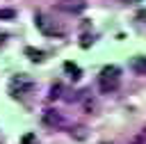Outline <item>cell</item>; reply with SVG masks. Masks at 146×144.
Listing matches in <instances>:
<instances>
[{"label": "cell", "mask_w": 146, "mask_h": 144, "mask_svg": "<svg viewBox=\"0 0 146 144\" xmlns=\"http://www.w3.org/2000/svg\"><path fill=\"white\" fill-rule=\"evenodd\" d=\"M16 11L14 9H0V18H14Z\"/></svg>", "instance_id": "cell-12"}, {"label": "cell", "mask_w": 146, "mask_h": 144, "mask_svg": "<svg viewBox=\"0 0 146 144\" xmlns=\"http://www.w3.org/2000/svg\"><path fill=\"white\" fill-rule=\"evenodd\" d=\"M130 69H132L135 73L144 75V73H146V57H141V55L132 57V59H130Z\"/></svg>", "instance_id": "cell-6"}, {"label": "cell", "mask_w": 146, "mask_h": 144, "mask_svg": "<svg viewBox=\"0 0 146 144\" xmlns=\"http://www.w3.org/2000/svg\"><path fill=\"white\" fill-rule=\"evenodd\" d=\"M119 82H121V71H119L116 66H105V69L100 71V75H98V87H100L103 94L114 91V89L119 87Z\"/></svg>", "instance_id": "cell-1"}, {"label": "cell", "mask_w": 146, "mask_h": 144, "mask_svg": "<svg viewBox=\"0 0 146 144\" xmlns=\"http://www.w3.org/2000/svg\"><path fill=\"white\" fill-rule=\"evenodd\" d=\"M68 133H71V137H73V139H80V142L89 137L87 126H71V130H68Z\"/></svg>", "instance_id": "cell-7"}, {"label": "cell", "mask_w": 146, "mask_h": 144, "mask_svg": "<svg viewBox=\"0 0 146 144\" xmlns=\"http://www.w3.org/2000/svg\"><path fill=\"white\" fill-rule=\"evenodd\" d=\"M25 55H30V59H34V62L43 59V53L41 50H34V48H25Z\"/></svg>", "instance_id": "cell-11"}, {"label": "cell", "mask_w": 146, "mask_h": 144, "mask_svg": "<svg viewBox=\"0 0 146 144\" xmlns=\"http://www.w3.org/2000/svg\"><path fill=\"white\" fill-rule=\"evenodd\" d=\"M57 9L64 14H82L87 9L84 0H57Z\"/></svg>", "instance_id": "cell-3"}, {"label": "cell", "mask_w": 146, "mask_h": 144, "mask_svg": "<svg viewBox=\"0 0 146 144\" xmlns=\"http://www.w3.org/2000/svg\"><path fill=\"white\" fill-rule=\"evenodd\" d=\"M103 144H112V142H103Z\"/></svg>", "instance_id": "cell-16"}, {"label": "cell", "mask_w": 146, "mask_h": 144, "mask_svg": "<svg viewBox=\"0 0 146 144\" xmlns=\"http://www.w3.org/2000/svg\"><path fill=\"white\" fill-rule=\"evenodd\" d=\"M128 144H146V126H144V128H139V130L128 139Z\"/></svg>", "instance_id": "cell-8"}, {"label": "cell", "mask_w": 146, "mask_h": 144, "mask_svg": "<svg viewBox=\"0 0 146 144\" xmlns=\"http://www.w3.org/2000/svg\"><path fill=\"white\" fill-rule=\"evenodd\" d=\"M43 123L50 126V128H59V126L64 123V117H62V112H57V110H46V112H43Z\"/></svg>", "instance_id": "cell-5"}, {"label": "cell", "mask_w": 146, "mask_h": 144, "mask_svg": "<svg viewBox=\"0 0 146 144\" xmlns=\"http://www.w3.org/2000/svg\"><path fill=\"white\" fill-rule=\"evenodd\" d=\"M59 91H62V85H52V87H50V98H57Z\"/></svg>", "instance_id": "cell-13"}, {"label": "cell", "mask_w": 146, "mask_h": 144, "mask_svg": "<svg viewBox=\"0 0 146 144\" xmlns=\"http://www.w3.org/2000/svg\"><path fill=\"white\" fill-rule=\"evenodd\" d=\"M82 105H84V112H89V114L96 110V103H94V98H89V94H87V91L82 94Z\"/></svg>", "instance_id": "cell-10"}, {"label": "cell", "mask_w": 146, "mask_h": 144, "mask_svg": "<svg viewBox=\"0 0 146 144\" xmlns=\"http://www.w3.org/2000/svg\"><path fill=\"white\" fill-rule=\"evenodd\" d=\"M64 71H66L73 80H78V78H80V66H78V64H73V62H66V64H64Z\"/></svg>", "instance_id": "cell-9"}, {"label": "cell", "mask_w": 146, "mask_h": 144, "mask_svg": "<svg viewBox=\"0 0 146 144\" xmlns=\"http://www.w3.org/2000/svg\"><path fill=\"white\" fill-rule=\"evenodd\" d=\"M34 23H36V27H39L43 34H48V37H64V27L57 25L55 21H50V18L43 16V14H34Z\"/></svg>", "instance_id": "cell-2"}, {"label": "cell", "mask_w": 146, "mask_h": 144, "mask_svg": "<svg viewBox=\"0 0 146 144\" xmlns=\"http://www.w3.org/2000/svg\"><path fill=\"white\" fill-rule=\"evenodd\" d=\"M137 18H139L141 23H146V9H139V11H137Z\"/></svg>", "instance_id": "cell-14"}, {"label": "cell", "mask_w": 146, "mask_h": 144, "mask_svg": "<svg viewBox=\"0 0 146 144\" xmlns=\"http://www.w3.org/2000/svg\"><path fill=\"white\" fill-rule=\"evenodd\" d=\"M32 80L27 78V75H14L11 78V91L18 96V94H25V91H30L32 89Z\"/></svg>", "instance_id": "cell-4"}, {"label": "cell", "mask_w": 146, "mask_h": 144, "mask_svg": "<svg viewBox=\"0 0 146 144\" xmlns=\"http://www.w3.org/2000/svg\"><path fill=\"white\" fill-rule=\"evenodd\" d=\"M23 144H34V135H25L23 137Z\"/></svg>", "instance_id": "cell-15"}]
</instances>
